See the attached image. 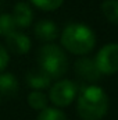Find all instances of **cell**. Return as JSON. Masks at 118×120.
Segmentation results:
<instances>
[{"label": "cell", "instance_id": "obj_1", "mask_svg": "<svg viewBox=\"0 0 118 120\" xmlns=\"http://www.w3.org/2000/svg\"><path fill=\"white\" fill-rule=\"evenodd\" d=\"M60 42L62 49H65L67 52L76 56H85L94 49L96 35L93 30L85 24L71 22L61 31Z\"/></svg>", "mask_w": 118, "mask_h": 120}, {"label": "cell", "instance_id": "obj_2", "mask_svg": "<svg viewBox=\"0 0 118 120\" xmlns=\"http://www.w3.org/2000/svg\"><path fill=\"white\" fill-rule=\"evenodd\" d=\"M108 96L97 85L85 87L78 95L76 110L82 120H101L108 112Z\"/></svg>", "mask_w": 118, "mask_h": 120}, {"label": "cell", "instance_id": "obj_3", "mask_svg": "<svg viewBox=\"0 0 118 120\" xmlns=\"http://www.w3.org/2000/svg\"><path fill=\"white\" fill-rule=\"evenodd\" d=\"M38 66L52 80H59L68 70V59L61 46L43 43L38 50Z\"/></svg>", "mask_w": 118, "mask_h": 120}, {"label": "cell", "instance_id": "obj_4", "mask_svg": "<svg viewBox=\"0 0 118 120\" xmlns=\"http://www.w3.org/2000/svg\"><path fill=\"white\" fill-rule=\"evenodd\" d=\"M78 95V87L74 81L62 78L56 81L49 91V101L56 108H65L71 105Z\"/></svg>", "mask_w": 118, "mask_h": 120}, {"label": "cell", "instance_id": "obj_5", "mask_svg": "<svg viewBox=\"0 0 118 120\" xmlns=\"http://www.w3.org/2000/svg\"><path fill=\"white\" fill-rule=\"evenodd\" d=\"M94 61L101 75L118 73V43L113 42L101 46L94 57Z\"/></svg>", "mask_w": 118, "mask_h": 120}, {"label": "cell", "instance_id": "obj_6", "mask_svg": "<svg viewBox=\"0 0 118 120\" xmlns=\"http://www.w3.org/2000/svg\"><path fill=\"white\" fill-rule=\"evenodd\" d=\"M6 49L8 50V53L13 55H25L31 50V39L28 35H25L24 32H18V31H13L11 34H8L6 36Z\"/></svg>", "mask_w": 118, "mask_h": 120}, {"label": "cell", "instance_id": "obj_7", "mask_svg": "<svg viewBox=\"0 0 118 120\" xmlns=\"http://www.w3.org/2000/svg\"><path fill=\"white\" fill-rule=\"evenodd\" d=\"M74 68H75V73L82 80L89 81V82H94L101 77V73L99 71V68L96 66V61L92 57H86V56L79 57L75 61Z\"/></svg>", "mask_w": 118, "mask_h": 120}, {"label": "cell", "instance_id": "obj_8", "mask_svg": "<svg viewBox=\"0 0 118 120\" xmlns=\"http://www.w3.org/2000/svg\"><path fill=\"white\" fill-rule=\"evenodd\" d=\"M33 34L43 43H53L59 36V27L52 20H40L35 24Z\"/></svg>", "mask_w": 118, "mask_h": 120}, {"label": "cell", "instance_id": "obj_9", "mask_svg": "<svg viewBox=\"0 0 118 120\" xmlns=\"http://www.w3.org/2000/svg\"><path fill=\"white\" fill-rule=\"evenodd\" d=\"M11 17L14 20V24L17 28H28L33 21V11L28 3L18 1L14 4Z\"/></svg>", "mask_w": 118, "mask_h": 120}, {"label": "cell", "instance_id": "obj_10", "mask_svg": "<svg viewBox=\"0 0 118 120\" xmlns=\"http://www.w3.org/2000/svg\"><path fill=\"white\" fill-rule=\"evenodd\" d=\"M25 80H27V84L33 91H43L46 88H49L50 84H52V78L45 71H42L39 67L38 68H31L25 75Z\"/></svg>", "mask_w": 118, "mask_h": 120}, {"label": "cell", "instance_id": "obj_11", "mask_svg": "<svg viewBox=\"0 0 118 120\" xmlns=\"http://www.w3.org/2000/svg\"><path fill=\"white\" fill-rule=\"evenodd\" d=\"M18 80L13 73L8 71H1L0 73V96L6 98H13L18 92Z\"/></svg>", "mask_w": 118, "mask_h": 120}, {"label": "cell", "instance_id": "obj_12", "mask_svg": "<svg viewBox=\"0 0 118 120\" xmlns=\"http://www.w3.org/2000/svg\"><path fill=\"white\" fill-rule=\"evenodd\" d=\"M100 8L108 22L118 25V0H104Z\"/></svg>", "mask_w": 118, "mask_h": 120}, {"label": "cell", "instance_id": "obj_13", "mask_svg": "<svg viewBox=\"0 0 118 120\" xmlns=\"http://www.w3.org/2000/svg\"><path fill=\"white\" fill-rule=\"evenodd\" d=\"M49 98L43 91H32L28 95V105L35 110H43L47 108Z\"/></svg>", "mask_w": 118, "mask_h": 120}, {"label": "cell", "instance_id": "obj_14", "mask_svg": "<svg viewBox=\"0 0 118 120\" xmlns=\"http://www.w3.org/2000/svg\"><path fill=\"white\" fill-rule=\"evenodd\" d=\"M36 120H67V116L59 108H49L47 106L46 109L40 110Z\"/></svg>", "mask_w": 118, "mask_h": 120}, {"label": "cell", "instance_id": "obj_15", "mask_svg": "<svg viewBox=\"0 0 118 120\" xmlns=\"http://www.w3.org/2000/svg\"><path fill=\"white\" fill-rule=\"evenodd\" d=\"M29 1L42 11H56L64 3V0H29Z\"/></svg>", "mask_w": 118, "mask_h": 120}, {"label": "cell", "instance_id": "obj_16", "mask_svg": "<svg viewBox=\"0 0 118 120\" xmlns=\"http://www.w3.org/2000/svg\"><path fill=\"white\" fill-rule=\"evenodd\" d=\"M15 24L11 14H0V36H7L13 31H15Z\"/></svg>", "mask_w": 118, "mask_h": 120}, {"label": "cell", "instance_id": "obj_17", "mask_svg": "<svg viewBox=\"0 0 118 120\" xmlns=\"http://www.w3.org/2000/svg\"><path fill=\"white\" fill-rule=\"evenodd\" d=\"M8 63H10V53L6 49V46L0 43V73L6 70Z\"/></svg>", "mask_w": 118, "mask_h": 120}, {"label": "cell", "instance_id": "obj_18", "mask_svg": "<svg viewBox=\"0 0 118 120\" xmlns=\"http://www.w3.org/2000/svg\"><path fill=\"white\" fill-rule=\"evenodd\" d=\"M0 103H1V96H0Z\"/></svg>", "mask_w": 118, "mask_h": 120}]
</instances>
